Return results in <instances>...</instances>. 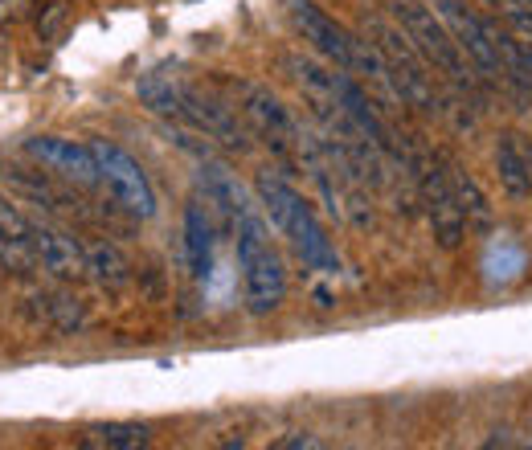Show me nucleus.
Returning <instances> with one entry per match:
<instances>
[{
    "mask_svg": "<svg viewBox=\"0 0 532 450\" xmlns=\"http://www.w3.org/2000/svg\"><path fill=\"white\" fill-rule=\"evenodd\" d=\"M25 152L41 168L74 180V185H99L103 180V168L91 144H74V140H62V135H33V140H25Z\"/></svg>",
    "mask_w": 532,
    "mask_h": 450,
    "instance_id": "6e6552de",
    "label": "nucleus"
},
{
    "mask_svg": "<svg viewBox=\"0 0 532 450\" xmlns=\"http://www.w3.org/2000/svg\"><path fill=\"white\" fill-rule=\"evenodd\" d=\"M447 180H451V189H455L459 205H463L467 230H479V234H487V230H492L496 209H492V201H487V193L479 189V180H475V176H471L463 164H451V168H447Z\"/></svg>",
    "mask_w": 532,
    "mask_h": 450,
    "instance_id": "ddd939ff",
    "label": "nucleus"
},
{
    "mask_svg": "<svg viewBox=\"0 0 532 450\" xmlns=\"http://www.w3.org/2000/svg\"><path fill=\"white\" fill-rule=\"evenodd\" d=\"M516 5H524V9H528V13H532V0H516Z\"/></svg>",
    "mask_w": 532,
    "mask_h": 450,
    "instance_id": "393cba45",
    "label": "nucleus"
},
{
    "mask_svg": "<svg viewBox=\"0 0 532 450\" xmlns=\"http://www.w3.org/2000/svg\"><path fill=\"white\" fill-rule=\"evenodd\" d=\"M50 307V320L62 328V332H74V328H82V303L74 299V295H54V299H46Z\"/></svg>",
    "mask_w": 532,
    "mask_h": 450,
    "instance_id": "aec40b11",
    "label": "nucleus"
},
{
    "mask_svg": "<svg viewBox=\"0 0 532 450\" xmlns=\"http://www.w3.org/2000/svg\"><path fill=\"white\" fill-rule=\"evenodd\" d=\"M320 446H324V438H316V434H291V438L275 442V450H320Z\"/></svg>",
    "mask_w": 532,
    "mask_h": 450,
    "instance_id": "5701e85b",
    "label": "nucleus"
},
{
    "mask_svg": "<svg viewBox=\"0 0 532 450\" xmlns=\"http://www.w3.org/2000/svg\"><path fill=\"white\" fill-rule=\"evenodd\" d=\"M254 189H258V197H262V209H266V217H271L279 230L295 242V250H299V258L312 266V270H324V275H336L340 270V258H336V246H332V238L324 234V225L316 221V213H312V205H307L283 176H275V172H258V180H254Z\"/></svg>",
    "mask_w": 532,
    "mask_h": 450,
    "instance_id": "f257e3e1",
    "label": "nucleus"
},
{
    "mask_svg": "<svg viewBox=\"0 0 532 450\" xmlns=\"http://www.w3.org/2000/svg\"><path fill=\"white\" fill-rule=\"evenodd\" d=\"M496 172H500V185L520 197V201H532V189H528V172H524V156H520V140L516 131L504 135L500 148H496Z\"/></svg>",
    "mask_w": 532,
    "mask_h": 450,
    "instance_id": "6ab92c4d",
    "label": "nucleus"
},
{
    "mask_svg": "<svg viewBox=\"0 0 532 450\" xmlns=\"http://www.w3.org/2000/svg\"><path fill=\"white\" fill-rule=\"evenodd\" d=\"M242 115L254 123V131L271 144L279 156L299 152V123L291 119V111L271 95L266 86H242Z\"/></svg>",
    "mask_w": 532,
    "mask_h": 450,
    "instance_id": "1a4fd4ad",
    "label": "nucleus"
},
{
    "mask_svg": "<svg viewBox=\"0 0 532 450\" xmlns=\"http://www.w3.org/2000/svg\"><path fill=\"white\" fill-rule=\"evenodd\" d=\"M426 5L442 17V25L451 29V37L459 41V50L467 54V62L487 78V82H508V66L496 50V37H492V21H483L471 5H463V0H426Z\"/></svg>",
    "mask_w": 532,
    "mask_h": 450,
    "instance_id": "39448f33",
    "label": "nucleus"
},
{
    "mask_svg": "<svg viewBox=\"0 0 532 450\" xmlns=\"http://www.w3.org/2000/svg\"><path fill=\"white\" fill-rule=\"evenodd\" d=\"M185 250H189V266L197 279H209V266H213V225L205 217L201 205L185 209Z\"/></svg>",
    "mask_w": 532,
    "mask_h": 450,
    "instance_id": "f3484780",
    "label": "nucleus"
},
{
    "mask_svg": "<svg viewBox=\"0 0 532 450\" xmlns=\"http://www.w3.org/2000/svg\"><path fill=\"white\" fill-rule=\"evenodd\" d=\"M291 21H295L299 37L312 45L320 58H328L332 66H340L348 74V66H352V37H357V33H348L340 21H332L324 9H316L312 0H299V5L291 9Z\"/></svg>",
    "mask_w": 532,
    "mask_h": 450,
    "instance_id": "9d476101",
    "label": "nucleus"
},
{
    "mask_svg": "<svg viewBox=\"0 0 532 450\" xmlns=\"http://www.w3.org/2000/svg\"><path fill=\"white\" fill-rule=\"evenodd\" d=\"M365 33L373 37V45L385 54L389 62V74H393V86H397V99H402L406 107L422 111V115H434L442 111L438 107V90H434V78H430V62L414 50V41L406 37V29L397 25L393 17H377L369 13L365 17Z\"/></svg>",
    "mask_w": 532,
    "mask_h": 450,
    "instance_id": "7ed1b4c3",
    "label": "nucleus"
},
{
    "mask_svg": "<svg viewBox=\"0 0 532 450\" xmlns=\"http://www.w3.org/2000/svg\"><path fill=\"white\" fill-rule=\"evenodd\" d=\"M389 17L406 29V37L414 41V50L430 62V70H438L447 82H455L459 90H475L471 78V62L459 50V41L451 37V29L442 25V17L426 5V0H385Z\"/></svg>",
    "mask_w": 532,
    "mask_h": 450,
    "instance_id": "f03ea898",
    "label": "nucleus"
},
{
    "mask_svg": "<svg viewBox=\"0 0 532 450\" xmlns=\"http://www.w3.org/2000/svg\"><path fill=\"white\" fill-rule=\"evenodd\" d=\"M33 254H37V266L46 270L54 279H82L86 275V246L62 230H50V225H33Z\"/></svg>",
    "mask_w": 532,
    "mask_h": 450,
    "instance_id": "f8f14e48",
    "label": "nucleus"
},
{
    "mask_svg": "<svg viewBox=\"0 0 532 450\" xmlns=\"http://www.w3.org/2000/svg\"><path fill=\"white\" fill-rule=\"evenodd\" d=\"M520 270H524L520 242H512L508 234L487 242V250H483V275H487V283H492V287H508V283L520 279Z\"/></svg>",
    "mask_w": 532,
    "mask_h": 450,
    "instance_id": "dca6fc26",
    "label": "nucleus"
},
{
    "mask_svg": "<svg viewBox=\"0 0 532 450\" xmlns=\"http://www.w3.org/2000/svg\"><path fill=\"white\" fill-rule=\"evenodd\" d=\"M33 9V0H0V25H17Z\"/></svg>",
    "mask_w": 532,
    "mask_h": 450,
    "instance_id": "4be33fe9",
    "label": "nucleus"
},
{
    "mask_svg": "<svg viewBox=\"0 0 532 450\" xmlns=\"http://www.w3.org/2000/svg\"><path fill=\"white\" fill-rule=\"evenodd\" d=\"M185 119L193 127H201L205 135H213V140H221L226 148H250V135H246L238 111L213 95H205V90L185 86Z\"/></svg>",
    "mask_w": 532,
    "mask_h": 450,
    "instance_id": "9b49d317",
    "label": "nucleus"
},
{
    "mask_svg": "<svg viewBox=\"0 0 532 450\" xmlns=\"http://www.w3.org/2000/svg\"><path fill=\"white\" fill-rule=\"evenodd\" d=\"M140 90V103L156 115H168V119H185V86H176L172 78L164 74H144L136 82Z\"/></svg>",
    "mask_w": 532,
    "mask_h": 450,
    "instance_id": "a211bd4d",
    "label": "nucleus"
},
{
    "mask_svg": "<svg viewBox=\"0 0 532 450\" xmlns=\"http://www.w3.org/2000/svg\"><path fill=\"white\" fill-rule=\"evenodd\" d=\"M62 25H66V5H46V9H41V21H37V37L54 41Z\"/></svg>",
    "mask_w": 532,
    "mask_h": 450,
    "instance_id": "412c9836",
    "label": "nucleus"
},
{
    "mask_svg": "<svg viewBox=\"0 0 532 450\" xmlns=\"http://www.w3.org/2000/svg\"><path fill=\"white\" fill-rule=\"evenodd\" d=\"M86 275H91L99 287L115 291L131 283V262L115 242H91L86 246Z\"/></svg>",
    "mask_w": 532,
    "mask_h": 450,
    "instance_id": "2eb2a0df",
    "label": "nucleus"
},
{
    "mask_svg": "<svg viewBox=\"0 0 532 450\" xmlns=\"http://www.w3.org/2000/svg\"><path fill=\"white\" fill-rule=\"evenodd\" d=\"M95 156H99V168H103V180H107V189L115 193V201L127 209V213H136V217H152L156 213V193L148 185V172L140 168V160H131L119 144L111 140H95L91 144Z\"/></svg>",
    "mask_w": 532,
    "mask_h": 450,
    "instance_id": "423d86ee",
    "label": "nucleus"
},
{
    "mask_svg": "<svg viewBox=\"0 0 532 450\" xmlns=\"http://www.w3.org/2000/svg\"><path fill=\"white\" fill-rule=\"evenodd\" d=\"M516 140H520V156H524V172H528V189H532V135H520V131H516Z\"/></svg>",
    "mask_w": 532,
    "mask_h": 450,
    "instance_id": "b1692460",
    "label": "nucleus"
},
{
    "mask_svg": "<svg viewBox=\"0 0 532 450\" xmlns=\"http://www.w3.org/2000/svg\"><path fill=\"white\" fill-rule=\"evenodd\" d=\"M238 270H242V295L246 307L254 315L275 311L287 295V275H283V262L279 254L266 242V230L254 209H246L238 217Z\"/></svg>",
    "mask_w": 532,
    "mask_h": 450,
    "instance_id": "20e7f679",
    "label": "nucleus"
},
{
    "mask_svg": "<svg viewBox=\"0 0 532 450\" xmlns=\"http://www.w3.org/2000/svg\"><path fill=\"white\" fill-rule=\"evenodd\" d=\"M78 446L91 450H144L152 446V430L140 422H103V426H86Z\"/></svg>",
    "mask_w": 532,
    "mask_h": 450,
    "instance_id": "4468645a",
    "label": "nucleus"
},
{
    "mask_svg": "<svg viewBox=\"0 0 532 450\" xmlns=\"http://www.w3.org/2000/svg\"><path fill=\"white\" fill-rule=\"evenodd\" d=\"M418 193H422V205H426V217H430V230H434V242L442 250H459L463 234H467V217H463V205L451 189L447 172H438L434 164H426L418 172Z\"/></svg>",
    "mask_w": 532,
    "mask_h": 450,
    "instance_id": "0eeeda50",
    "label": "nucleus"
}]
</instances>
